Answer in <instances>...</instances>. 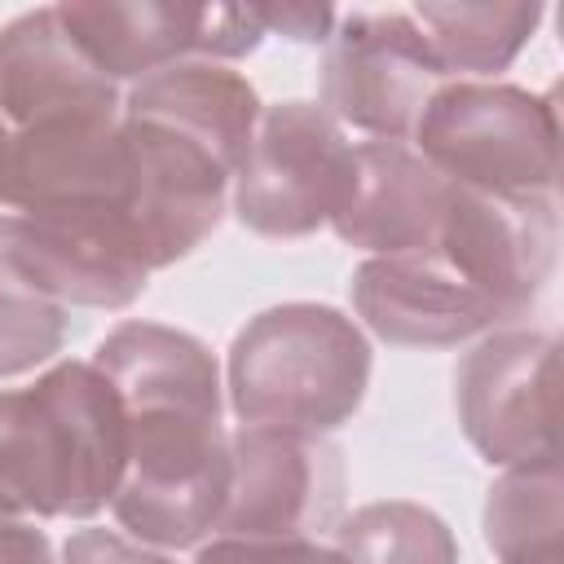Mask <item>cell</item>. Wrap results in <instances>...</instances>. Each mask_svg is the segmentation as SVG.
<instances>
[{
  "mask_svg": "<svg viewBox=\"0 0 564 564\" xmlns=\"http://www.w3.org/2000/svg\"><path fill=\"white\" fill-rule=\"evenodd\" d=\"M128 419L93 361H53L26 388H0V511L93 520L119 494Z\"/></svg>",
  "mask_w": 564,
  "mask_h": 564,
  "instance_id": "6da1fadb",
  "label": "cell"
},
{
  "mask_svg": "<svg viewBox=\"0 0 564 564\" xmlns=\"http://www.w3.org/2000/svg\"><path fill=\"white\" fill-rule=\"evenodd\" d=\"M370 388V339L330 304H278L256 313L229 348L225 392L247 427L326 436L344 427Z\"/></svg>",
  "mask_w": 564,
  "mask_h": 564,
  "instance_id": "7a4b0ae2",
  "label": "cell"
},
{
  "mask_svg": "<svg viewBox=\"0 0 564 564\" xmlns=\"http://www.w3.org/2000/svg\"><path fill=\"white\" fill-rule=\"evenodd\" d=\"M225 405H132L128 463L110 502L119 529L150 551L203 546L229 498Z\"/></svg>",
  "mask_w": 564,
  "mask_h": 564,
  "instance_id": "3957f363",
  "label": "cell"
},
{
  "mask_svg": "<svg viewBox=\"0 0 564 564\" xmlns=\"http://www.w3.org/2000/svg\"><path fill=\"white\" fill-rule=\"evenodd\" d=\"M410 141L458 189L494 198H555L560 115L542 93L489 79L441 84Z\"/></svg>",
  "mask_w": 564,
  "mask_h": 564,
  "instance_id": "277c9868",
  "label": "cell"
},
{
  "mask_svg": "<svg viewBox=\"0 0 564 564\" xmlns=\"http://www.w3.org/2000/svg\"><path fill=\"white\" fill-rule=\"evenodd\" d=\"M234 216L260 238H304L348 207L357 145L317 101L260 110L251 150L234 172Z\"/></svg>",
  "mask_w": 564,
  "mask_h": 564,
  "instance_id": "5b68a950",
  "label": "cell"
},
{
  "mask_svg": "<svg viewBox=\"0 0 564 564\" xmlns=\"http://www.w3.org/2000/svg\"><path fill=\"white\" fill-rule=\"evenodd\" d=\"M441 66L423 26L401 9L335 13L317 70V106L370 141H410L427 97L441 88Z\"/></svg>",
  "mask_w": 564,
  "mask_h": 564,
  "instance_id": "8992f818",
  "label": "cell"
},
{
  "mask_svg": "<svg viewBox=\"0 0 564 564\" xmlns=\"http://www.w3.org/2000/svg\"><path fill=\"white\" fill-rule=\"evenodd\" d=\"M555 335L502 326L485 335L454 375L463 436L502 471L546 467L555 454Z\"/></svg>",
  "mask_w": 564,
  "mask_h": 564,
  "instance_id": "52a82bcc",
  "label": "cell"
},
{
  "mask_svg": "<svg viewBox=\"0 0 564 564\" xmlns=\"http://www.w3.org/2000/svg\"><path fill=\"white\" fill-rule=\"evenodd\" d=\"M62 26L79 53L110 79L137 84L176 62H234L260 48L264 26L251 4H176V0H66Z\"/></svg>",
  "mask_w": 564,
  "mask_h": 564,
  "instance_id": "ba28073f",
  "label": "cell"
},
{
  "mask_svg": "<svg viewBox=\"0 0 564 564\" xmlns=\"http://www.w3.org/2000/svg\"><path fill=\"white\" fill-rule=\"evenodd\" d=\"M344 454L291 427L229 432V498L212 538H317L344 516Z\"/></svg>",
  "mask_w": 564,
  "mask_h": 564,
  "instance_id": "9c48e42d",
  "label": "cell"
},
{
  "mask_svg": "<svg viewBox=\"0 0 564 564\" xmlns=\"http://www.w3.org/2000/svg\"><path fill=\"white\" fill-rule=\"evenodd\" d=\"M132 198V145L119 119L0 123V207L18 216H119Z\"/></svg>",
  "mask_w": 564,
  "mask_h": 564,
  "instance_id": "30bf717a",
  "label": "cell"
},
{
  "mask_svg": "<svg viewBox=\"0 0 564 564\" xmlns=\"http://www.w3.org/2000/svg\"><path fill=\"white\" fill-rule=\"evenodd\" d=\"M555 247V198H494L454 185L432 256H441L471 291H480L498 308L502 326H516L546 291Z\"/></svg>",
  "mask_w": 564,
  "mask_h": 564,
  "instance_id": "8fae6325",
  "label": "cell"
},
{
  "mask_svg": "<svg viewBox=\"0 0 564 564\" xmlns=\"http://www.w3.org/2000/svg\"><path fill=\"white\" fill-rule=\"evenodd\" d=\"M9 264L62 308H128L150 286V264L119 216H0Z\"/></svg>",
  "mask_w": 564,
  "mask_h": 564,
  "instance_id": "7c38bea8",
  "label": "cell"
},
{
  "mask_svg": "<svg viewBox=\"0 0 564 564\" xmlns=\"http://www.w3.org/2000/svg\"><path fill=\"white\" fill-rule=\"evenodd\" d=\"M123 132L132 145V198L123 225L154 273L185 260L212 238L225 216L234 176L216 159L154 123L123 119Z\"/></svg>",
  "mask_w": 564,
  "mask_h": 564,
  "instance_id": "4fadbf2b",
  "label": "cell"
},
{
  "mask_svg": "<svg viewBox=\"0 0 564 564\" xmlns=\"http://www.w3.org/2000/svg\"><path fill=\"white\" fill-rule=\"evenodd\" d=\"M352 308L370 335L401 348H454L502 330L498 308L441 256H370L352 273Z\"/></svg>",
  "mask_w": 564,
  "mask_h": 564,
  "instance_id": "5bb4252c",
  "label": "cell"
},
{
  "mask_svg": "<svg viewBox=\"0 0 564 564\" xmlns=\"http://www.w3.org/2000/svg\"><path fill=\"white\" fill-rule=\"evenodd\" d=\"M123 93L70 40L57 4L31 9L0 31V123L119 119Z\"/></svg>",
  "mask_w": 564,
  "mask_h": 564,
  "instance_id": "9a60e30c",
  "label": "cell"
},
{
  "mask_svg": "<svg viewBox=\"0 0 564 564\" xmlns=\"http://www.w3.org/2000/svg\"><path fill=\"white\" fill-rule=\"evenodd\" d=\"M454 185L410 141H357V185L335 238L370 256H432Z\"/></svg>",
  "mask_w": 564,
  "mask_h": 564,
  "instance_id": "2e32d148",
  "label": "cell"
},
{
  "mask_svg": "<svg viewBox=\"0 0 564 564\" xmlns=\"http://www.w3.org/2000/svg\"><path fill=\"white\" fill-rule=\"evenodd\" d=\"M260 97L256 88L229 70L225 62H176L163 66L123 93V119L154 123L207 159H216L229 176L242 167L256 123H260Z\"/></svg>",
  "mask_w": 564,
  "mask_h": 564,
  "instance_id": "e0dca14e",
  "label": "cell"
},
{
  "mask_svg": "<svg viewBox=\"0 0 564 564\" xmlns=\"http://www.w3.org/2000/svg\"><path fill=\"white\" fill-rule=\"evenodd\" d=\"M93 366L115 388L123 410L167 401L225 405V383L212 348L176 326L123 322L97 344Z\"/></svg>",
  "mask_w": 564,
  "mask_h": 564,
  "instance_id": "ac0fdd59",
  "label": "cell"
},
{
  "mask_svg": "<svg viewBox=\"0 0 564 564\" xmlns=\"http://www.w3.org/2000/svg\"><path fill=\"white\" fill-rule=\"evenodd\" d=\"M441 75H498L533 40L542 4H414Z\"/></svg>",
  "mask_w": 564,
  "mask_h": 564,
  "instance_id": "d6986e66",
  "label": "cell"
},
{
  "mask_svg": "<svg viewBox=\"0 0 564 564\" xmlns=\"http://www.w3.org/2000/svg\"><path fill=\"white\" fill-rule=\"evenodd\" d=\"M560 463L511 467L494 480L485 498V542L498 555V564L560 560Z\"/></svg>",
  "mask_w": 564,
  "mask_h": 564,
  "instance_id": "ffe728a7",
  "label": "cell"
},
{
  "mask_svg": "<svg viewBox=\"0 0 564 564\" xmlns=\"http://www.w3.org/2000/svg\"><path fill=\"white\" fill-rule=\"evenodd\" d=\"M348 564H458L449 524L419 502H366L335 524Z\"/></svg>",
  "mask_w": 564,
  "mask_h": 564,
  "instance_id": "44dd1931",
  "label": "cell"
},
{
  "mask_svg": "<svg viewBox=\"0 0 564 564\" xmlns=\"http://www.w3.org/2000/svg\"><path fill=\"white\" fill-rule=\"evenodd\" d=\"M66 344V308L40 295L0 251V379L48 366Z\"/></svg>",
  "mask_w": 564,
  "mask_h": 564,
  "instance_id": "7402d4cb",
  "label": "cell"
},
{
  "mask_svg": "<svg viewBox=\"0 0 564 564\" xmlns=\"http://www.w3.org/2000/svg\"><path fill=\"white\" fill-rule=\"evenodd\" d=\"M194 564H348L317 538H207Z\"/></svg>",
  "mask_w": 564,
  "mask_h": 564,
  "instance_id": "603a6c76",
  "label": "cell"
},
{
  "mask_svg": "<svg viewBox=\"0 0 564 564\" xmlns=\"http://www.w3.org/2000/svg\"><path fill=\"white\" fill-rule=\"evenodd\" d=\"M62 564H176V560L106 529H79L62 546Z\"/></svg>",
  "mask_w": 564,
  "mask_h": 564,
  "instance_id": "cb8c5ba5",
  "label": "cell"
},
{
  "mask_svg": "<svg viewBox=\"0 0 564 564\" xmlns=\"http://www.w3.org/2000/svg\"><path fill=\"white\" fill-rule=\"evenodd\" d=\"M264 35H286L300 44H326L330 26H335V9L322 4H251Z\"/></svg>",
  "mask_w": 564,
  "mask_h": 564,
  "instance_id": "d4e9b609",
  "label": "cell"
},
{
  "mask_svg": "<svg viewBox=\"0 0 564 564\" xmlns=\"http://www.w3.org/2000/svg\"><path fill=\"white\" fill-rule=\"evenodd\" d=\"M0 564H57V560L44 529H35L13 511H0Z\"/></svg>",
  "mask_w": 564,
  "mask_h": 564,
  "instance_id": "484cf974",
  "label": "cell"
},
{
  "mask_svg": "<svg viewBox=\"0 0 564 564\" xmlns=\"http://www.w3.org/2000/svg\"><path fill=\"white\" fill-rule=\"evenodd\" d=\"M529 564H560V560H529Z\"/></svg>",
  "mask_w": 564,
  "mask_h": 564,
  "instance_id": "4316f807",
  "label": "cell"
}]
</instances>
